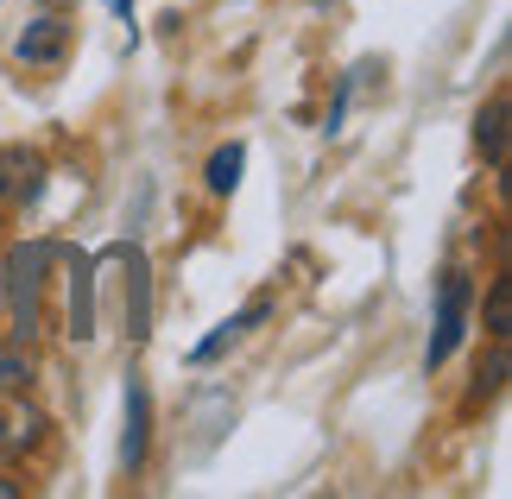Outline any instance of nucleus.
Here are the masks:
<instances>
[{
  "mask_svg": "<svg viewBox=\"0 0 512 499\" xmlns=\"http://www.w3.org/2000/svg\"><path fill=\"white\" fill-rule=\"evenodd\" d=\"M45 190V158L32 146H0V203H32Z\"/></svg>",
  "mask_w": 512,
  "mask_h": 499,
  "instance_id": "nucleus-2",
  "label": "nucleus"
},
{
  "mask_svg": "<svg viewBox=\"0 0 512 499\" xmlns=\"http://www.w3.org/2000/svg\"><path fill=\"white\" fill-rule=\"evenodd\" d=\"M487 335H494V342L512 335V278H494V285H487Z\"/></svg>",
  "mask_w": 512,
  "mask_h": 499,
  "instance_id": "nucleus-9",
  "label": "nucleus"
},
{
  "mask_svg": "<svg viewBox=\"0 0 512 499\" xmlns=\"http://www.w3.org/2000/svg\"><path fill=\"white\" fill-rule=\"evenodd\" d=\"M26 443H38V411L0 405V449H26Z\"/></svg>",
  "mask_w": 512,
  "mask_h": 499,
  "instance_id": "nucleus-8",
  "label": "nucleus"
},
{
  "mask_svg": "<svg viewBox=\"0 0 512 499\" xmlns=\"http://www.w3.org/2000/svg\"><path fill=\"white\" fill-rule=\"evenodd\" d=\"M32 386V354L26 348H0V398H19Z\"/></svg>",
  "mask_w": 512,
  "mask_h": 499,
  "instance_id": "nucleus-10",
  "label": "nucleus"
},
{
  "mask_svg": "<svg viewBox=\"0 0 512 499\" xmlns=\"http://www.w3.org/2000/svg\"><path fill=\"white\" fill-rule=\"evenodd\" d=\"M64 45H70V26L64 19H32L26 32H19V64H57L64 57Z\"/></svg>",
  "mask_w": 512,
  "mask_h": 499,
  "instance_id": "nucleus-3",
  "label": "nucleus"
},
{
  "mask_svg": "<svg viewBox=\"0 0 512 499\" xmlns=\"http://www.w3.org/2000/svg\"><path fill=\"white\" fill-rule=\"evenodd\" d=\"M475 152L494 171H506V95H494V102L475 114Z\"/></svg>",
  "mask_w": 512,
  "mask_h": 499,
  "instance_id": "nucleus-5",
  "label": "nucleus"
},
{
  "mask_svg": "<svg viewBox=\"0 0 512 499\" xmlns=\"http://www.w3.org/2000/svg\"><path fill=\"white\" fill-rule=\"evenodd\" d=\"M266 316H272V304H266V297H253V304H247L241 316H228V323L209 335V342H196V348H190V361H196V367H203V361H215V354H222V348H234V342H241V335H247L253 323H266Z\"/></svg>",
  "mask_w": 512,
  "mask_h": 499,
  "instance_id": "nucleus-4",
  "label": "nucleus"
},
{
  "mask_svg": "<svg viewBox=\"0 0 512 499\" xmlns=\"http://www.w3.org/2000/svg\"><path fill=\"white\" fill-rule=\"evenodd\" d=\"M468 335V272H443V291H437V335H430V367H443L456 342Z\"/></svg>",
  "mask_w": 512,
  "mask_h": 499,
  "instance_id": "nucleus-1",
  "label": "nucleus"
},
{
  "mask_svg": "<svg viewBox=\"0 0 512 499\" xmlns=\"http://www.w3.org/2000/svg\"><path fill=\"white\" fill-rule=\"evenodd\" d=\"M121 462H127V468H140V462H146V386H140V379L127 386V436H121Z\"/></svg>",
  "mask_w": 512,
  "mask_h": 499,
  "instance_id": "nucleus-6",
  "label": "nucleus"
},
{
  "mask_svg": "<svg viewBox=\"0 0 512 499\" xmlns=\"http://www.w3.org/2000/svg\"><path fill=\"white\" fill-rule=\"evenodd\" d=\"M241 165H247V152H241V146H222V152L209 158V177H203V184H209L215 196H234V184H241Z\"/></svg>",
  "mask_w": 512,
  "mask_h": 499,
  "instance_id": "nucleus-7",
  "label": "nucleus"
},
{
  "mask_svg": "<svg viewBox=\"0 0 512 499\" xmlns=\"http://www.w3.org/2000/svg\"><path fill=\"white\" fill-rule=\"evenodd\" d=\"M0 499H19V481H7V474H0Z\"/></svg>",
  "mask_w": 512,
  "mask_h": 499,
  "instance_id": "nucleus-11",
  "label": "nucleus"
}]
</instances>
